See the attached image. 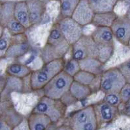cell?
I'll list each match as a JSON object with an SVG mask.
<instances>
[{
	"label": "cell",
	"instance_id": "cell-1",
	"mask_svg": "<svg viewBox=\"0 0 130 130\" xmlns=\"http://www.w3.org/2000/svg\"><path fill=\"white\" fill-rule=\"evenodd\" d=\"M73 59L80 61L86 58L98 59L105 64L112 57L114 47H101L92 40L90 35H83L82 37L71 46Z\"/></svg>",
	"mask_w": 130,
	"mask_h": 130
},
{
	"label": "cell",
	"instance_id": "cell-2",
	"mask_svg": "<svg viewBox=\"0 0 130 130\" xmlns=\"http://www.w3.org/2000/svg\"><path fill=\"white\" fill-rule=\"evenodd\" d=\"M70 49L71 45L63 37L58 24L55 23L49 31L46 44L41 50V58L43 63L64 59Z\"/></svg>",
	"mask_w": 130,
	"mask_h": 130
},
{
	"label": "cell",
	"instance_id": "cell-3",
	"mask_svg": "<svg viewBox=\"0 0 130 130\" xmlns=\"http://www.w3.org/2000/svg\"><path fill=\"white\" fill-rule=\"evenodd\" d=\"M65 63L64 59H56L44 63L41 68L33 71L30 75V84L31 90L35 91L42 90L56 75L63 71Z\"/></svg>",
	"mask_w": 130,
	"mask_h": 130
},
{
	"label": "cell",
	"instance_id": "cell-4",
	"mask_svg": "<svg viewBox=\"0 0 130 130\" xmlns=\"http://www.w3.org/2000/svg\"><path fill=\"white\" fill-rule=\"evenodd\" d=\"M67 106L61 100H54L43 96L35 105L31 112L43 114L52 123L59 122L65 115Z\"/></svg>",
	"mask_w": 130,
	"mask_h": 130
},
{
	"label": "cell",
	"instance_id": "cell-5",
	"mask_svg": "<svg viewBox=\"0 0 130 130\" xmlns=\"http://www.w3.org/2000/svg\"><path fill=\"white\" fill-rule=\"evenodd\" d=\"M66 125L72 130H98L99 127L92 105L73 112Z\"/></svg>",
	"mask_w": 130,
	"mask_h": 130
},
{
	"label": "cell",
	"instance_id": "cell-6",
	"mask_svg": "<svg viewBox=\"0 0 130 130\" xmlns=\"http://www.w3.org/2000/svg\"><path fill=\"white\" fill-rule=\"evenodd\" d=\"M73 81L72 77L62 71L43 87V95L52 99L61 100L69 92Z\"/></svg>",
	"mask_w": 130,
	"mask_h": 130
},
{
	"label": "cell",
	"instance_id": "cell-7",
	"mask_svg": "<svg viewBox=\"0 0 130 130\" xmlns=\"http://www.w3.org/2000/svg\"><path fill=\"white\" fill-rule=\"evenodd\" d=\"M127 83L116 67L103 70L99 76V89L103 93L118 92Z\"/></svg>",
	"mask_w": 130,
	"mask_h": 130
},
{
	"label": "cell",
	"instance_id": "cell-8",
	"mask_svg": "<svg viewBox=\"0 0 130 130\" xmlns=\"http://www.w3.org/2000/svg\"><path fill=\"white\" fill-rule=\"evenodd\" d=\"M63 37L70 45H73L82 37L83 27L72 18H60L56 22Z\"/></svg>",
	"mask_w": 130,
	"mask_h": 130
},
{
	"label": "cell",
	"instance_id": "cell-9",
	"mask_svg": "<svg viewBox=\"0 0 130 130\" xmlns=\"http://www.w3.org/2000/svg\"><path fill=\"white\" fill-rule=\"evenodd\" d=\"M111 29L114 39L127 46L130 40V20L127 16L124 14L117 16Z\"/></svg>",
	"mask_w": 130,
	"mask_h": 130
},
{
	"label": "cell",
	"instance_id": "cell-10",
	"mask_svg": "<svg viewBox=\"0 0 130 130\" xmlns=\"http://www.w3.org/2000/svg\"><path fill=\"white\" fill-rule=\"evenodd\" d=\"M99 128L114 120L119 113L118 107H112L103 101L92 105Z\"/></svg>",
	"mask_w": 130,
	"mask_h": 130
},
{
	"label": "cell",
	"instance_id": "cell-11",
	"mask_svg": "<svg viewBox=\"0 0 130 130\" xmlns=\"http://www.w3.org/2000/svg\"><path fill=\"white\" fill-rule=\"evenodd\" d=\"M94 14L88 0H80L71 18L76 22L84 27L92 24Z\"/></svg>",
	"mask_w": 130,
	"mask_h": 130
},
{
	"label": "cell",
	"instance_id": "cell-12",
	"mask_svg": "<svg viewBox=\"0 0 130 130\" xmlns=\"http://www.w3.org/2000/svg\"><path fill=\"white\" fill-rule=\"evenodd\" d=\"M96 44L101 47H114V37L111 27H96L90 35Z\"/></svg>",
	"mask_w": 130,
	"mask_h": 130
},
{
	"label": "cell",
	"instance_id": "cell-13",
	"mask_svg": "<svg viewBox=\"0 0 130 130\" xmlns=\"http://www.w3.org/2000/svg\"><path fill=\"white\" fill-rule=\"evenodd\" d=\"M26 2L31 26L38 25L41 22L45 13L46 4L43 0H26Z\"/></svg>",
	"mask_w": 130,
	"mask_h": 130
},
{
	"label": "cell",
	"instance_id": "cell-14",
	"mask_svg": "<svg viewBox=\"0 0 130 130\" xmlns=\"http://www.w3.org/2000/svg\"><path fill=\"white\" fill-rule=\"evenodd\" d=\"M14 16L18 22L26 29L30 28L31 26L30 20V15L28 12L26 0L15 2L14 9Z\"/></svg>",
	"mask_w": 130,
	"mask_h": 130
},
{
	"label": "cell",
	"instance_id": "cell-15",
	"mask_svg": "<svg viewBox=\"0 0 130 130\" xmlns=\"http://www.w3.org/2000/svg\"><path fill=\"white\" fill-rule=\"evenodd\" d=\"M26 119L30 130H46L52 123L49 117L37 112H31Z\"/></svg>",
	"mask_w": 130,
	"mask_h": 130
},
{
	"label": "cell",
	"instance_id": "cell-16",
	"mask_svg": "<svg viewBox=\"0 0 130 130\" xmlns=\"http://www.w3.org/2000/svg\"><path fill=\"white\" fill-rule=\"evenodd\" d=\"M32 72L30 67L20 62H12L9 64L5 69L6 75L22 79L29 77Z\"/></svg>",
	"mask_w": 130,
	"mask_h": 130
},
{
	"label": "cell",
	"instance_id": "cell-17",
	"mask_svg": "<svg viewBox=\"0 0 130 130\" xmlns=\"http://www.w3.org/2000/svg\"><path fill=\"white\" fill-rule=\"evenodd\" d=\"M80 70L88 72L97 76H100L103 71L104 64L98 59L86 58L79 61Z\"/></svg>",
	"mask_w": 130,
	"mask_h": 130
},
{
	"label": "cell",
	"instance_id": "cell-18",
	"mask_svg": "<svg viewBox=\"0 0 130 130\" xmlns=\"http://www.w3.org/2000/svg\"><path fill=\"white\" fill-rule=\"evenodd\" d=\"M118 0H88L90 7L95 14L114 11Z\"/></svg>",
	"mask_w": 130,
	"mask_h": 130
},
{
	"label": "cell",
	"instance_id": "cell-19",
	"mask_svg": "<svg viewBox=\"0 0 130 130\" xmlns=\"http://www.w3.org/2000/svg\"><path fill=\"white\" fill-rule=\"evenodd\" d=\"M69 93L75 100H82L92 94V89L89 86L73 81L70 87Z\"/></svg>",
	"mask_w": 130,
	"mask_h": 130
},
{
	"label": "cell",
	"instance_id": "cell-20",
	"mask_svg": "<svg viewBox=\"0 0 130 130\" xmlns=\"http://www.w3.org/2000/svg\"><path fill=\"white\" fill-rule=\"evenodd\" d=\"M117 16L118 15L114 11L95 14L91 24L94 25L96 27H111Z\"/></svg>",
	"mask_w": 130,
	"mask_h": 130
},
{
	"label": "cell",
	"instance_id": "cell-21",
	"mask_svg": "<svg viewBox=\"0 0 130 130\" xmlns=\"http://www.w3.org/2000/svg\"><path fill=\"white\" fill-rule=\"evenodd\" d=\"M22 79L6 75V83L2 92V100L5 98L7 95L11 92H21L24 89V83Z\"/></svg>",
	"mask_w": 130,
	"mask_h": 130
},
{
	"label": "cell",
	"instance_id": "cell-22",
	"mask_svg": "<svg viewBox=\"0 0 130 130\" xmlns=\"http://www.w3.org/2000/svg\"><path fill=\"white\" fill-rule=\"evenodd\" d=\"M16 2L9 1L2 3L1 15H0V26L4 28L7 23L15 18L14 9Z\"/></svg>",
	"mask_w": 130,
	"mask_h": 130
},
{
	"label": "cell",
	"instance_id": "cell-23",
	"mask_svg": "<svg viewBox=\"0 0 130 130\" xmlns=\"http://www.w3.org/2000/svg\"><path fill=\"white\" fill-rule=\"evenodd\" d=\"M30 50V46L26 40L13 42L7 53L5 57L16 58L25 55Z\"/></svg>",
	"mask_w": 130,
	"mask_h": 130
},
{
	"label": "cell",
	"instance_id": "cell-24",
	"mask_svg": "<svg viewBox=\"0 0 130 130\" xmlns=\"http://www.w3.org/2000/svg\"><path fill=\"white\" fill-rule=\"evenodd\" d=\"M80 0H60V18H71Z\"/></svg>",
	"mask_w": 130,
	"mask_h": 130
},
{
	"label": "cell",
	"instance_id": "cell-25",
	"mask_svg": "<svg viewBox=\"0 0 130 130\" xmlns=\"http://www.w3.org/2000/svg\"><path fill=\"white\" fill-rule=\"evenodd\" d=\"M24 118V117H21L20 115L16 112L13 108L10 107L4 108V110H3L0 115V118L6 121L13 127L18 125Z\"/></svg>",
	"mask_w": 130,
	"mask_h": 130
},
{
	"label": "cell",
	"instance_id": "cell-26",
	"mask_svg": "<svg viewBox=\"0 0 130 130\" xmlns=\"http://www.w3.org/2000/svg\"><path fill=\"white\" fill-rule=\"evenodd\" d=\"M13 36L5 28H3L0 35V59L5 57L7 53L12 44Z\"/></svg>",
	"mask_w": 130,
	"mask_h": 130
},
{
	"label": "cell",
	"instance_id": "cell-27",
	"mask_svg": "<svg viewBox=\"0 0 130 130\" xmlns=\"http://www.w3.org/2000/svg\"><path fill=\"white\" fill-rule=\"evenodd\" d=\"M97 77L98 76L94 74L80 70L73 78L74 81L91 87V85L93 84Z\"/></svg>",
	"mask_w": 130,
	"mask_h": 130
},
{
	"label": "cell",
	"instance_id": "cell-28",
	"mask_svg": "<svg viewBox=\"0 0 130 130\" xmlns=\"http://www.w3.org/2000/svg\"><path fill=\"white\" fill-rule=\"evenodd\" d=\"M4 28L6 29L13 37L23 35L26 31V29L21 25L15 18L7 23Z\"/></svg>",
	"mask_w": 130,
	"mask_h": 130
},
{
	"label": "cell",
	"instance_id": "cell-29",
	"mask_svg": "<svg viewBox=\"0 0 130 130\" xmlns=\"http://www.w3.org/2000/svg\"><path fill=\"white\" fill-rule=\"evenodd\" d=\"M80 70V67L79 61L73 58L65 62L63 69V71L72 77H74Z\"/></svg>",
	"mask_w": 130,
	"mask_h": 130
},
{
	"label": "cell",
	"instance_id": "cell-30",
	"mask_svg": "<svg viewBox=\"0 0 130 130\" xmlns=\"http://www.w3.org/2000/svg\"><path fill=\"white\" fill-rule=\"evenodd\" d=\"M103 101L109 105L115 107H118L122 104L121 99L118 92H109L105 94Z\"/></svg>",
	"mask_w": 130,
	"mask_h": 130
},
{
	"label": "cell",
	"instance_id": "cell-31",
	"mask_svg": "<svg viewBox=\"0 0 130 130\" xmlns=\"http://www.w3.org/2000/svg\"><path fill=\"white\" fill-rule=\"evenodd\" d=\"M116 67L124 75V77L126 78V81L130 78V58L118 64Z\"/></svg>",
	"mask_w": 130,
	"mask_h": 130
},
{
	"label": "cell",
	"instance_id": "cell-32",
	"mask_svg": "<svg viewBox=\"0 0 130 130\" xmlns=\"http://www.w3.org/2000/svg\"><path fill=\"white\" fill-rule=\"evenodd\" d=\"M122 104H125L130 100V84L126 83L119 92Z\"/></svg>",
	"mask_w": 130,
	"mask_h": 130
},
{
	"label": "cell",
	"instance_id": "cell-33",
	"mask_svg": "<svg viewBox=\"0 0 130 130\" xmlns=\"http://www.w3.org/2000/svg\"><path fill=\"white\" fill-rule=\"evenodd\" d=\"M13 130H30L26 118H24V119L18 125L13 127Z\"/></svg>",
	"mask_w": 130,
	"mask_h": 130
},
{
	"label": "cell",
	"instance_id": "cell-34",
	"mask_svg": "<svg viewBox=\"0 0 130 130\" xmlns=\"http://www.w3.org/2000/svg\"><path fill=\"white\" fill-rule=\"evenodd\" d=\"M123 104H124V106L122 109V113L124 115L130 118V100Z\"/></svg>",
	"mask_w": 130,
	"mask_h": 130
},
{
	"label": "cell",
	"instance_id": "cell-35",
	"mask_svg": "<svg viewBox=\"0 0 130 130\" xmlns=\"http://www.w3.org/2000/svg\"><path fill=\"white\" fill-rule=\"evenodd\" d=\"M13 127L6 121L0 118V130H13Z\"/></svg>",
	"mask_w": 130,
	"mask_h": 130
},
{
	"label": "cell",
	"instance_id": "cell-36",
	"mask_svg": "<svg viewBox=\"0 0 130 130\" xmlns=\"http://www.w3.org/2000/svg\"><path fill=\"white\" fill-rule=\"evenodd\" d=\"M5 83H6V77H4L3 75H0V92L1 93L4 89Z\"/></svg>",
	"mask_w": 130,
	"mask_h": 130
},
{
	"label": "cell",
	"instance_id": "cell-37",
	"mask_svg": "<svg viewBox=\"0 0 130 130\" xmlns=\"http://www.w3.org/2000/svg\"><path fill=\"white\" fill-rule=\"evenodd\" d=\"M46 130H59V126H58L57 124L51 123Z\"/></svg>",
	"mask_w": 130,
	"mask_h": 130
},
{
	"label": "cell",
	"instance_id": "cell-38",
	"mask_svg": "<svg viewBox=\"0 0 130 130\" xmlns=\"http://www.w3.org/2000/svg\"><path fill=\"white\" fill-rule=\"evenodd\" d=\"M59 130H72L66 124H63L59 126Z\"/></svg>",
	"mask_w": 130,
	"mask_h": 130
},
{
	"label": "cell",
	"instance_id": "cell-39",
	"mask_svg": "<svg viewBox=\"0 0 130 130\" xmlns=\"http://www.w3.org/2000/svg\"><path fill=\"white\" fill-rule=\"evenodd\" d=\"M126 15L127 16V18H129V20H130V5H129V7H128V9H127V12H126Z\"/></svg>",
	"mask_w": 130,
	"mask_h": 130
},
{
	"label": "cell",
	"instance_id": "cell-40",
	"mask_svg": "<svg viewBox=\"0 0 130 130\" xmlns=\"http://www.w3.org/2000/svg\"><path fill=\"white\" fill-rule=\"evenodd\" d=\"M122 2H125V3H127V4L130 5V0H122Z\"/></svg>",
	"mask_w": 130,
	"mask_h": 130
},
{
	"label": "cell",
	"instance_id": "cell-41",
	"mask_svg": "<svg viewBox=\"0 0 130 130\" xmlns=\"http://www.w3.org/2000/svg\"><path fill=\"white\" fill-rule=\"evenodd\" d=\"M2 2H0V15H1V10H2Z\"/></svg>",
	"mask_w": 130,
	"mask_h": 130
},
{
	"label": "cell",
	"instance_id": "cell-42",
	"mask_svg": "<svg viewBox=\"0 0 130 130\" xmlns=\"http://www.w3.org/2000/svg\"><path fill=\"white\" fill-rule=\"evenodd\" d=\"M127 83H129V84H130V78H129L128 79H127Z\"/></svg>",
	"mask_w": 130,
	"mask_h": 130
},
{
	"label": "cell",
	"instance_id": "cell-43",
	"mask_svg": "<svg viewBox=\"0 0 130 130\" xmlns=\"http://www.w3.org/2000/svg\"><path fill=\"white\" fill-rule=\"evenodd\" d=\"M2 102V94H1V92H0V102Z\"/></svg>",
	"mask_w": 130,
	"mask_h": 130
},
{
	"label": "cell",
	"instance_id": "cell-44",
	"mask_svg": "<svg viewBox=\"0 0 130 130\" xmlns=\"http://www.w3.org/2000/svg\"><path fill=\"white\" fill-rule=\"evenodd\" d=\"M127 46H128L129 48L130 49V40H129V44H128V45H127Z\"/></svg>",
	"mask_w": 130,
	"mask_h": 130
},
{
	"label": "cell",
	"instance_id": "cell-45",
	"mask_svg": "<svg viewBox=\"0 0 130 130\" xmlns=\"http://www.w3.org/2000/svg\"><path fill=\"white\" fill-rule=\"evenodd\" d=\"M53 1H59V2H60V0H53Z\"/></svg>",
	"mask_w": 130,
	"mask_h": 130
}]
</instances>
